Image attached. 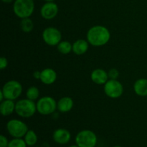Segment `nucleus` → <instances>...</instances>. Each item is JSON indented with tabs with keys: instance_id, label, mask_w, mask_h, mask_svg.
<instances>
[{
	"instance_id": "obj_5",
	"label": "nucleus",
	"mask_w": 147,
	"mask_h": 147,
	"mask_svg": "<svg viewBox=\"0 0 147 147\" xmlns=\"http://www.w3.org/2000/svg\"><path fill=\"white\" fill-rule=\"evenodd\" d=\"M98 137L91 130H82L76 136V144L80 147H96Z\"/></svg>"
},
{
	"instance_id": "obj_31",
	"label": "nucleus",
	"mask_w": 147,
	"mask_h": 147,
	"mask_svg": "<svg viewBox=\"0 0 147 147\" xmlns=\"http://www.w3.org/2000/svg\"><path fill=\"white\" fill-rule=\"evenodd\" d=\"M113 147H122V146H113Z\"/></svg>"
},
{
	"instance_id": "obj_30",
	"label": "nucleus",
	"mask_w": 147,
	"mask_h": 147,
	"mask_svg": "<svg viewBox=\"0 0 147 147\" xmlns=\"http://www.w3.org/2000/svg\"><path fill=\"white\" fill-rule=\"evenodd\" d=\"M69 147H80V146H78L77 144H76V145H71V146H70Z\"/></svg>"
},
{
	"instance_id": "obj_8",
	"label": "nucleus",
	"mask_w": 147,
	"mask_h": 147,
	"mask_svg": "<svg viewBox=\"0 0 147 147\" xmlns=\"http://www.w3.org/2000/svg\"><path fill=\"white\" fill-rule=\"evenodd\" d=\"M104 93L111 98H119L123 93V86L118 80L109 79L104 84Z\"/></svg>"
},
{
	"instance_id": "obj_9",
	"label": "nucleus",
	"mask_w": 147,
	"mask_h": 147,
	"mask_svg": "<svg viewBox=\"0 0 147 147\" xmlns=\"http://www.w3.org/2000/svg\"><path fill=\"white\" fill-rule=\"evenodd\" d=\"M43 41L49 46H57L62 41V33L58 29L54 27H48L42 32Z\"/></svg>"
},
{
	"instance_id": "obj_28",
	"label": "nucleus",
	"mask_w": 147,
	"mask_h": 147,
	"mask_svg": "<svg viewBox=\"0 0 147 147\" xmlns=\"http://www.w3.org/2000/svg\"><path fill=\"white\" fill-rule=\"evenodd\" d=\"M1 1H2L3 2L6 3V4H9V3L12 2L14 0H1Z\"/></svg>"
},
{
	"instance_id": "obj_32",
	"label": "nucleus",
	"mask_w": 147,
	"mask_h": 147,
	"mask_svg": "<svg viewBox=\"0 0 147 147\" xmlns=\"http://www.w3.org/2000/svg\"><path fill=\"white\" fill-rule=\"evenodd\" d=\"M29 147H33V146H29Z\"/></svg>"
},
{
	"instance_id": "obj_21",
	"label": "nucleus",
	"mask_w": 147,
	"mask_h": 147,
	"mask_svg": "<svg viewBox=\"0 0 147 147\" xmlns=\"http://www.w3.org/2000/svg\"><path fill=\"white\" fill-rule=\"evenodd\" d=\"M40 94V90H39L38 88L35 87V86H31L26 91V97H27V98L33 100V101L39 98Z\"/></svg>"
},
{
	"instance_id": "obj_12",
	"label": "nucleus",
	"mask_w": 147,
	"mask_h": 147,
	"mask_svg": "<svg viewBox=\"0 0 147 147\" xmlns=\"http://www.w3.org/2000/svg\"><path fill=\"white\" fill-rule=\"evenodd\" d=\"M90 79L97 85H104L109 80L108 72L101 68H97L93 70L90 74Z\"/></svg>"
},
{
	"instance_id": "obj_4",
	"label": "nucleus",
	"mask_w": 147,
	"mask_h": 147,
	"mask_svg": "<svg viewBox=\"0 0 147 147\" xmlns=\"http://www.w3.org/2000/svg\"><path fill=\"white\" fill-rule=\"evenodd\" d=\"M37 111L43 116H48L57 109V102L51 96H46L40 98L36 103Z\"/></svg>"
},
{
	"instance_id": "obj_18",
	"label": "nucleus",
	"mask_w": 147,
	"mask_h": 147,
	"mask_svg": "<svg viewBox=\"0 0 147 147\" xmlns=\"http://www.w3.org/2000/svg\"><path fill=\"white\" fill-rule=\"evenodd\" d=\"M24 140L28 146H34L37 144L38 137L34 131L29 129L24 136Z\"/></svg>"
},
{
	"instance_id": "obj_17",
	"label": "nucleus",
	"mask_w": 147,
	"mask_h": 147,
	"mask_svg": "<svg viewBox=\"0 0 147 147\" xmlns=\"http://www.w3.org/2000/svg\"><path fill=\"white\" fill-rule=\"evenodd\" d=\"M134 90L139 96H147V79H138L134 84Z\"/></svg>"
},
{
	"instance_id": "obj_22",
	"label": "nucleus",
	"mask_w": 147,
	"mask_h": 147,
	"mask_svg": "<svg viewBox=\"0 0 147 147\" xmlns=\"http://www.w3.org/2000/svg\"><path fill=\"white\" fill-rule=\"evenodd\" d=\"M25 141L22 138H13L9 142L8 147H27Z\"/></svg>"
},
{
	"instance_id": "obj_19",
	"label": "nucleus",
	"mask_w": 147,
	"mask_h": 147,
	"mask_svg": "<svg viewBox=\"0 0 147 147\" xmlns=\"http://www.w3.org/2000/svg\"><path fill=\"white\" fill-rule=\"evenodd\" d=\"M57 50L59 53L63 55H67L70 53L73 52V44L68 41H61L57 45Z\"/></svg>"
},
{
	"instance_id": "obj_25",
	"label": "nucleus",
	"mask_w": 147,
	"mask_h": 147,
	"mask_svg": "<svg viewBox=\"0 0 147 147\" xmlns=\"http://www.w3.org/2000/svg\"><path fill=\"white\" fill-rule=\"evenodd\" d=\"M7 65H8V60L6 57H1L0 58V69L1 70H4L7 68Z\"/></svg>"
},
{
	"instance_id": "obj_6",
	"label": "nucleus",
	"mask_w": 147,
	"mask_h": 147,
	"mask_svg": "<svg viewBox=\"0 0 147 147\" xmlns=\"http://www.w3.org/2000/svg\"><path fill=\"white\" fill-rule=\"evenodd\" d=\"M1 90L4 93L5 99L14 100L21 96L23 88L20 82L15 80H11L7 81L4 85Z\"/></svg>"
},
{
	"instance_id": "obj_2",
	"label": "nucleus",
	"mask_w": 147,
	"mask_h": 147,
	"mask_svg": "<svg viewBox=\"0 0 147 147\" xmlns=\"http://www.w3.org/2000/svg\"><path fill=\"white\" fill-rule=\"evenodd\" d=\"M34 10V0H14L13 11L20 19L30 17Z\"/></svg>"
},
{
	"instance_id": "obj_20",
	"label": "nucleus",
	"mask_w": 147,
	"mask_h": 147,
	"mask_svg": "<svg viewBox=\"0 0 147 147\" xmlns=\"http://www.w3.org/2000/svg\"><path fill=\"white\" fill-rule=\"evenodd\" d=\"M20 28L25 33L31 32L34 29V22L30 17L22 19L20 22Z\"/></svg>"
},
{
	"instance_id": "obj_24",
	"label": "nucleus",
	"mask_w": 147,
	"mask_h": 147,
	"mask_svg": "<svg viewBox=\"0 0 147 147\" xmlns=\"http://www.w3.org/2000/svg\"><path fill=\"white\" fill-rule=\"evenodd\" d=\"M9 141L7 138L4 135L0 136V147H8Z\"/></svg>"
},
{
	"instance_id": "obj_15",
	"label": "nucleus",
	"mask_w": 147,
	"mask_h": 147,
	"mask_svg": "<svg viewBox=\"0 0 147 147\" xmlns=\"http://www.w3.org/2000/svg\"><path fill=\"white\" fill-rule=\"evenodd\" d=\"M16 103L14 100L4 99L0 103V112L3 116H9L15 111Z\"/></svg>"
},
{
	"instance_id": "obj_3",
	"label": "nucleus",
	"mask_w": 147,
	"mask_h": 147,
	"mask_svg": "<svg viewBox=\"0 0 147 147\" xmlns=\"http://www.w3.org/2000/svg\"><path fill=\"white\" fill-rule=\"evenodd\" d=\"M37 111V106L34 101L28 98L19 100L16 103L15 112L19 116L24 119L30 118Z\"/></svg>"
},
{
	"instance_id": "obj_7",
	"label": "nucleus",
	"mask_w": 147,
	"mask_h": 147,
	"mask_svg": "<svg viewBox=\"0 0 147 147\" xmlns=\"http://www.w3.org/2000/svg\"><path fill=\"white\" fill-rule=\"evenodd\" d=\"M7 129L10 136L13 138H23L29 130L27 125L18 119L9 121L7 123Z\"/></svg>"
},
{
	"instance_id": "obj_10",
	"label": "nucleus",
	"mask_w": 147,
	"mask_h": 147,
	"mask_svg": "<svg viewBox=\"0 0 147 147\" xmlns=\"http://www.w3.org/2000/svg\"><path fill=\"white\" fill-rule=\"evenodd\" d=\"M58 6L55 3L52 1V2H46L43 4L40 9V14L42 17L45 20H50L54 19L58 14Z\"/></svg>"
},
{
	"instance_id": "obj_16",
	"label": "nucleus",
	"mask_w": 147,
	"mask_h": 147,
	"mask_svg": "<svg viewBox=\"0 0 147 147\" xmlns=\"http://www.w3.org/2000/svg\"><path fill=\"white\" fill-rule=\"evenodd\" d=\"M88 47L89 43L88 40L79 39L73 44V53L77 55H82L88 51Z\"/></svg>"
},
{
	"instance_id": "obj_23",
	"label": "nucleus",
	"mask_w": 147,
	"mask_h": 147,
	"mask_svg": "<svg viewBox=\"0 0 147 147\" xmlns=\"http://www.w3.org/2000/svg\"><path fill=\"white\" fill-rule=\"evenodd\" d=\"M109 74V79H113V80H117L118 78L119 77V71L116 68L113 67V68L110 69L108 72Z\"/></svg>"
},
{
	"instance_id": "obj_1",
	"label": "nucleus",
	"mask_w": 147,
	"mask_h": 147,
	"mask_svg": "<svg viewBox=\"0 0 147 147\" xmlns=\"http://www.w3.org/2000/svg\"><path fill=\"white\" fill-rule=\"evenodd\" d=\"M86 37L88 43L92 46L101 47L109 42L111 33L107 27L102 25H96L89 29Z\"/></svg>"
},
{
	"instance_id": "obj_13",
	"label": "nucleus",
	"mask_w": 147,
	"mask_h": 147,
	"mask_svg": "<svg viewBox=\"0 0 147 147\" xmlns=\"http://www.w3.org/2000/svg\"><path fill=\"white\" fill-rule=\"evenodd\" d=\"M57 78V73L53 69L47 67L41 71L40 79L42 83L45 85H52L56 81Z\"/></svg>"
},
{
	"instance_id": "obj_27",
	"label": "nucleus",
	"mask_w": 147,
	"mask_h": 147,
	"mask_svg": "<svg viewBox=\"0 0 147 147\" xmlns=\"http://www.w3.org/2000/svg\"><path fill=\"white\" fill-rule=\"evenodd\" d=\"M5 99V98H4V93H3L2 90H0V101H3V100Z\"/></svg>"
},
{
	"instance_id": "obj_11",
	"label": "nucleus",
	"mask_w": 147,
	"mask_h": 147,
	"mask_svg": "<svg viewBox=\"0 0 147 147\" xmlns=\"http://www.w3.org/2000/svg\"><path fill=\"white\" fill-rule=\"evenodd\" d=\"M53 139L54 142L58 144H66L71 139V134L67 129L60 128L53 132Z\"/></svg>"
},
{
	"instance_id": "obj_14",
	"label": "nucleus",
	"mask_w": 147,
	"mask_h": 147,
	"mask_svg": "<svg viewBox=\"0 0 147 147\" xmlns=\"http://www.w3.org/2000/svg\"><path fill=\"white\" fill-rule=\"evenodd\" d=\"M74 106V102L72 98L64 96L57 101V110L60 113H67L70 111Z\"/></svg>"
},
{
	"instance_id": "obj_26",
	"label": "nucleus",
	"mask_w": 147,
	"mask_h": 147,
	"mask_svg": "<svg viewBox=\"0 0 147 147\" xmlns=\"http://www.w3.org/2000/svg\"><path fill=\"white\" fill-rule=\"evenodd\" d=\"M40 76H41V71L36 70V71H34V73H33V77L35 79H37V80H40Z\"/></svg>"
},
{
	"instance_id": "obj_29",
	"label": "nucleus",
	"mask_w": 147,
	"mask_h": 147,
	"mask_svg": "<svg viewBox=\"0 0 147 147\" xmlns=\"http://www.w3.org/2000/svg\"><path fill=\"white\" fill-rule=\"evenodd\" d=\"M46 2H52V1H54V0H44Z\"/></svg>"
}]
</instances>
